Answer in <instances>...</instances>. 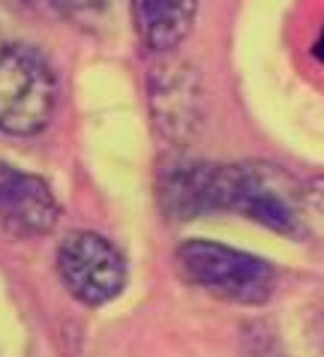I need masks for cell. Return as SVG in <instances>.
<instances>
[{
    "mask_svg": "<svg viewBox=\"0 0 324 357\" xmlns=\"http://www.w3.org/2000/svg\"><path fill=\"white\" fill-rule=\"evenodd\" d=\"M160 204L169 220L238 213L291 241L307 237L303 186L282 165L261 160H180L160 174Z\"/></svg>",
    "mask_w": 324,
    "mask_h": 357,
    "instance_id": "cell-1",
    "label": "cell"
},
{
    "mask_svg": "<svg viewBox=\"0 0 324 357\" xmlns=\"http://www.w3.org/2000/svg\"><path fill=\"white\" fill-rule=\"evenodd\" d=\"M57 112V75L24 39L0 33V132L39 135Z\"/></svg>",
    "mask_w": 324,
    "mask_h": 357,
    "instance_id": "cell-2",
    "label": "cell"
},
{
    "mask_svg": "<svg viewBox=\"0 0 324 357\" xmlns=\"http://www.w3.org/2000/svg\"><path fill=\"white\" fill-rule=\"evenodd\" d=\"M174 261L192 285L225 303L264 306L279 285V271L270 261L216 241H183Z\"/></svg>",
    "mask_w": 324,
    "mask_h": 357,
    "instance_id": "cell-3",
    "label": "cell"
},
{
    "mask_svg": "<svg viewBox=\"0 0 324 357\" xmlns=\"http://www.w3.org/2000/svg\"><path fill=\"white\" fill-rule=\"evenodd\" d=\"M57 276L84 306H105L126 289V259L96 231H72L57 246Z\"/></svg>",
    "mask_w": 324,
    "mask_h": 357,
    "instance_id": "cell-4",
    "label": "cell"
},
{
    "mask_svg": "<svg viewBox=\"0 0 324 357\" xmlns=\"http://www.w3.org/2000/svg\"><path fill=\"white\" fill-rule=\"evenodd\" d=\"M61 220V204L43 177L0 160V237L31 241L43 237Z\"/></svg>",
    "mask_w": 324,
    "mask_h": 357,
    "instance_id": "cell-5",
    "label": "cell"
},
{
    "mask_svg": "<svg viewBox=\"0 0 324 357\" xmlns=\"http://www.w3.org/2000/svg\"><path fill=\"white\" fill-rule=\"evenodd\" d=\"M151 117L174 144H186L204 126V87L190 66H165L151 75Z\"/></svg>",
    "mask_w": 324,
    "mask_h": 357,
    "instance_id": "cell-6",
    "label": "cell"
},
{
    "mask_svg": "<svg viewBox=\"0 0 324 357\" xmlns=\"http://www.w3.org/2000/svg\"><path fill=\"white\" fill-rule=\"evenodd\" d=\"M130 9L144 48L165 54L192 33L199 0H130Z\"/></svg>",
    "mask_w": 324,
    "mask_h": 357,
    "instance_id": "cell-7",
    "label": "cell"
},
{
    "mask_svg": "<svg viewBox=\"0 0 324 357\" xmlns=\"http://www.w3.org/2000/svg\"><path fill=\"white\" fill-rule=\"evenodd\" d=\"M54 9H61V15L75 18L78 24L87 22L91 15H102L105 0H52Z\"/></svg>",
    "mask_w": 324,
    "mask_h": 357,
    "instance_id": "cell-8",
    "label": "cell"
},
{
    "mask_svg": "<svg viewBox=\"0 0 324 357\" xmlns=\"http://www.w3.org/2000/svg\"><path fill=\"white\" fill-rule=\"evenodd\" d=\"M303 198H307V204L312 211H318L324 216V174H316L303 183Z\"/></svg>",
    "mask_w": 324,
    "mask_h": 357,
    "instance_id": "cell-9",
    "label": "cell"
},
{
    "mask_svg": "<svg viewBox=\"0 0 324 357\" xmlns=\"http://www.w3.org/2000/svg\"><path fill=\"white\" fill-rule=\"evenodd\" d=\"M312 54H316L318 61L324 63V27H321V33H318V39H316V45H312Z\"/></svg>",
    "mask_w": 324,
    "mask_h": 357,
    "instance_id": "cell-10",
    "label": "cell"
}]
</instances>
